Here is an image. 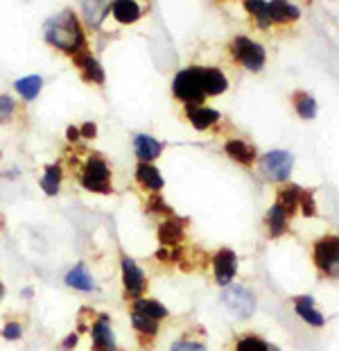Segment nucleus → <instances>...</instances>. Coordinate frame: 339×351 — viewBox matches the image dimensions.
I'll return each instance as SVG.
<instances>
[{
	"mask_svg": "<svg viewBox=\"0 0 339 351\" xmlns=\"http://www.w3.org/2000/svg\"><path fill=\"white\" fill-rule=\"evenodd\" d=\"M66 173L71 175L81 191L90 195H116V175L111 161L102 152L86 145H68L62 156Z\"/></svg>",
	"mask_w": 339,
	"mask_h": 351,
	"instance_id": "f257e3e1",
	"label": "nucleus"
},
{
	"mask_svg": "<svg viewBox=\"0 0 339 351\" xmlns=\"http://www.w3.org/2000/svg\"><path fill=\"white\" fill-rule=\"evenodd\" d=\"M43 39L50 48L62 52L68 59L88 50V36L81 19L73 10H62L50 16L43 25Z\"/></svg>",
	"mask_w": 339,
	"mask_h": 351,
	"instance_id": "f03ea898",
	"label": "nucleus"
},
{
	"mask_svg": "<svg viewBox=\"0 0 339 351\" xmlns=\"http://www.w3.org/2000/svg\"><path fill=\"white\" fill-rule=\"evenodd\" d=\"M77 331L88 335L90 351H120L111 313L84 306L77 315Z\"/></svg>",
	"mask_w": 339,
	"mask_h": 351,
	"instance_id": "7ed1b4c3",
	"label": "nucleus"
},
{
	"mask_svg": "<svg viewBox=\"0 0 339 351\" xmlns=\"http://www.w3.org/2000/svg\"><path fill=\"white\" fill-rule=\"evenodd\" d=\"M118 267H120V288H123L125 304L149 295V276L129 254L125 252L118 254Z\"/></svg>",
	"mask_w": 339,
	"mask_h": 351,
	"instance_id": "20e7f679",
	"label": "nucleus"
},
{
	"mask_svg": "<svg viewBox=\"0 0 339 351\" xmlns=\"http://www.w3.org/2000/svg\"><path fill=\"white\" fill-rule=\"evenodd\" d=\"M172 93L175 98L181 100L188 107V104H201L203 102V88H201V80H199V66H190V69L179 71L172 82Z\"/></svg>",
	"mask_w": 339,
	"mask_h": 351,
	"instance_id": "39448f33",
	"label": "nucleus"
},
{
	"mask_svg": "<svg viewBox=\"0 0 339 351\" xmlns=\"http://www.w3.org/2000/svg\"><path fill=\"white\" fill-rule=\"evenodd\" d=\"M222 306L231 313L233 317L247 319L253 315L255 311V297L249 288L240 286V283H229L222 290Z\"/></svg>",
	"mask_w": 339,
	"mask_h": 351,
	"instance_id": "423d86ee",
	"label": "nucleus"
},
{
	"mask_svg": "<svg viewBox=\"0 0 339 351\" xmlns=\"http://www.w3.org/2000/svg\"><path fill=\"white\" fill-rule=\"evenodd\" d=\"M145 10H147V7H145L142 0H113L104 25H109V23L118 25V27L134 25V23H138V21L142 19Z\"/></svg>",
	"mask_w": 339,
	"mask_h": 351,
	"instance_id": "0eeeda50",
	"label": "nucleus"
},
{
	"mask_svg": "<svg viewBox=\"0 0 339 351\" xmlns=\"http://www.w3.org/2000/svg\"><path fill=\"white\" fill-rule=\"evenodd\" d=\"M231 55L249 71H260L262 64H265V50H262V46L247 39V36H238V39L231 41Z\"/></svg>",
	"mask_w": 339,
	"mask_h": 351,
	"instance_id": "6e6552de",
	"label": "nucleus"
},
{
	"mask_svg": "<svg viewBox=\"0 0 339 351\" xmlns=\"http://www.w3.org/2000/svg\"><path fill=\"white\" fill-rule=\"evenodd\" d=\"M314 263L330 276H339V236H326L314 245Z\"/></svg>",
	"mask_w": 339,
	"mask_h": 351,
	"instance_id": "1a4fd4ad",
	"label": "nucleus"
},
{
	"mask_svg": "<svg viewBox=\"0 0 339 351\" xmlns=\"http://www.w3.org/2000/svg\"><path fill=\"white\" fill-rule=\"evenodd\" d=\"M210 267H213V279L217 286H229L238 274V254L229 247L217 250L210 261Z\"/></svg>",
	"mask_w": 339,
	"mask_h": 351,
	"instance_id": "9d476101",
	"label": "nucleus"
},
{
	"mask_svg": "<svg viewBox=\"0 0 339 351\" xmlns=\"http://www.w3.org/2000/svg\"><path fill=\"white\" fill-rule=\"evenodd\" d=\"M127 313H129L131 331L136 335V340H138L140 349H152L154 342L158 340V335H161V322L149 319V317L140 315V313H136V311H127Z\"/></svg>",
	"mask_w": 339,
	"mask_h": 351,
	"instance_id": "9b49d317",
	"label": "nucleus"
},
{
	"mask_svg": "<svg viewBox=\"0 0 339 351\" xmlns=\"http://www.w3.org/2000/svg\"><path fill=\"white\" fill-rule=\"evenodd\" d=\"M292 163H294V159L290 152L274 150L260 159V173L267 179H271V182H283V179L290 177Z\"/></svg>",
	"mask_w": 339,
	"mask_h": 351,
	"instance_id": "f8f14e48",
	"label": "nucleus"
},
{
	"mask_svg": "<svg viewBox=\"0 0 339 351\" xmlns=\"http://www.w3.org/2000/svg\"><path fill=\"white\" fill-rule=\"evenodd\" d=\"M134 182L136 186L145 193V195H154V193H163L165 189V179L161 175L154 163H142L138 161L134 168Z\"/></svg>",
	"mask_w": 339,
	"mask_h": 351,
	"instance_id": "ddd939ff",
	"label": "nucleus"
},
{
	"mask_svg": "<svg viewBox=\"0 0 339 351\" xmlns=\"http://www.w3.org/2000/svg\"><path fill=\"white\" fill-rule=\"evenodd\" d=\"M73 66L77 69L79 73V77L86 82V84L90 86H104V69H102V64L97 62V57L88 50H84L81 55L77 57H73L71 59Z\"/></svg>",
	"mask_w": 339,
	"mask_h": 351,
	"instance_id": "4468645a",
	"label": "nucleus"
},
{
	"mask_svg": "<svg viewBox=\"0 0 339 351\" xmlns=\"http://www.w3.org/2000/svg\"><path fill=\"white\" fill-rule=\"evenodd\" d=\"M66 177H68V173H66V166L62 163V159L45 163L43 170H41V177H39V189L43 191V195L57 197L64 189Z\"/></svg>",
	"mask_w": 339,
	"mask_h": 351,
	"instance_id": "2eb2a0df",
	"label": "nucleus"
},
{
	"mask_svg": "<svg viewBox=\"0 0 339 351\" xmlns=\"http://www.w3.org/2000/svg\"><path fill=\"white\" fill-rule=\"evenodd\" d=\"M64 283L71 290H77V293H95L97 290L95 276L88 270V265L84 261H79V263H75L73 267H68L64 274Z\"/></svg>",
	"mask_w": 339,
	"mask_h": 351,
	"instance_id": "dca6fc26",
	"label": "nucleus"
},
{
	"mask_svg": "<svg viewBox=\"0 0 339 351\" xmlns=\"http://www.w3.org/2000/svg\"><path fill=\"white\" fill-rule=\"evenodd\" d=\"M156 236H158L161 247H168V250L181 247V245H184V238H186V225L177 218V215H172V218L158 222Z\"/></svg>",
	"mask_w": 339,
	"mask_h": 351,
	"instance_id": "f3484780",
	"label": "nucleus"
},
{
	"mask_svg": "<svg viewBox=\"0 0 339 351\" xmlns=\"http://www.w3.org/2000/svg\"><path fill=\"white\" fill-rule=\"evenodd\" d=\"M163 150L165 145L154 136H149V134H136L134 136V154L142 163H154L163 154Z\"/></svg>",
	"mask_w": 339,
	"mask_h": 351,
	"instance_id": "a211bd4d",
	"label": "nucleus"
},
{
	"mask_svg": "<svg viewBox=\"0 0 339 351\" xmlns=\"http://www.w3.org/2000/svg\"><path fill=\"white\" fill-rule=\"evenodd\" d=\"M186 118L194 130L203 132V130H210V127H215L217 123H220L222 114L215 109H210V107H203V104H188Z\"/></svg>",
	"mask_w": 339,
	"mask_h": 351,
	"instance_id": "6ab92c4d",
	"label": "nucleus"
},
{
	"mask_svg": "<svg viewBox=\"0 0 339 351\" xmlns=\"http://www.w3.org/2000/svg\"><path fill=\"white\" fill-rule=\"evenodd\" d=\"M127 311H136V313H140V315H145L149 319H156V322H165V319L170 317V311H168V306H163L158 300H154V297H140V300H134L127 304Z\"/></svg>",
	"mask_w": 339,
	"mask_h": 351,
	"instance_id": "aec40b11",
	"label": "nucleus"
},
{
	"mask_svg": "<svg viewBox=\"0 0 339 351\" xmlns=\"http://www.w3.org/2000/svg\"><path fill=\"white\" fill-rule=\"evenodd\" d=\"M199 80H201V88L206 98L224 93L226 86H229L224 73L220 69H213V66H199Z\"/></svg>",
	"mask_w": 339,
	"mask_h": 351,
	"instance_id": "412c9836",
	"label": "nucleus"
},
{
	"mask_svg": "<svg viewBox=\"0 0 339 351\" xmlns=\"http://www.w3.org/2000/svg\"><path fill=\"white\" fill-rule=\"evenodd\" d=\"M27 333V322L23 315H16V313H10L3 324H0V338H3L5 342H21L23 338H25Z\"/></svg>",
	"mask_w": 339,
	"mask_h": 351,
	"instance_id": "4be33fe9",
	"label": "nucleus"
},
{
	"mask_svg": "<svg viewBox=\"0 0 339 351\" xmlns=\"http://www.w3.org/2000/svg\"><path fill=\"white\" fill-rule=\"evenodd\" d=\"M224 152L231 156L233 161L240 163V166H251V163L255 161V150L253 145H249L247 141L242 138H231L224 143Z\"/></svg>",
	"mask_w": 339,
	"mask_h": 351,
	"instance_id": "5701e85b",
	"label": "nucleus"
},
{
	"mask_svg": "<svg viewBox=\"0 0 339 351\" xmlns=\"http://www.w3.org/2000/svg\"><path fill=\"white\" fill-rule=\"evenodd\" d=\"M142 211H145L149 218L154 220H168L175 215V208H172L168 202H165L163 193H154V195H145V199H142Z\"/></svg>",
	"mask_w": 339,
	"mask_h": 351,
	"instance_id": "b1692460",
	"label": "nucleus"
},
{
	"mask_svg": "<svg viewBox=\"0 0 339 351\" xmlns=\"http://www.w3.org/2000/svg\"><path fill=\"white\" fill-rule=\"evenodd\" d=\"M113 0H84V19L88 27H102L109 16Z\"/></svg>",
	"mask_w": 339,
	"mask_h": 351,
	"instance_id": "393cba45",
	"label": "nucleus"
},
{
	"mask_svg": "<svg viewBox=\"0 0 339 351\" xmlns=\"http://www.w3.org/2000/svg\"><path fill=\"white\" fill-rule=\"evenodd\" d=\"M43 88V77L41 75H25L14 82V91H16V95L23 100V102H32L39 98Z\"/></svg>",
	"mask_w": 339,
	"mask_h": 351,
	"instance_id": "a878e982",
	"label": "nucleus"
},
{
	"mask_svg": "<svg viewBox=\"0 0 339 351\" xmlns=\"http://www.w3.org/2000/svg\"><path fill=\"white\" fill-rule=\"evenodd\" d=\"M269 5V19L271 23H285V21H297L299 10L288 0H271Z\"/></svg>",
	"mask_w": 339,
	"mask_h": 351,
	"instance_id": "bb28decb",
	"label": "nucleus"
},
{
	"mask_svg": "<svg viewBox=\"0 0 339 351\" xmlns=\"http://www.w3.org/2000/svg\"><path fill=\"white\" fill-rule=\"evenodd\" d=\"M288 218H290V215L285 213L278 204H274V206L269 208V213H267V218H265V225H267V231H269L271 238L285 234V229H288Z\"/></svg>",
	"mask_w": 339,
	"mask_h": 351,
	"instance_id": "cd10ccee",
	"label": "nucleus"
},
{
	"mask_svg": "<svg viewBox=\"0 0 339 351\" xmlns=\"http://www.w3.org/2000/svg\"><path fill=\"white\" fill-rule=\"evenodd\" d=\"M18 114H21L18 100L10 93H0V125L7 127V125L16 123Z\"/></svg>",
	"mask_w": 339,
	"mask_h": 351,
	"instance_id": "c85d7f7f",
	"label": "nucleus"
},
{
	"mask_svg": "<svg viewBox=\"0 0 339 351\" xmlns=\"http://www.w3.org/2000/svg\"><path fill=\"white\" fill-rule=\"evenodd\" d=\"M301 195H303V191H301L299 186H285V189L278 193L276 204L281 206L288 215H292L294 211H297V206H301Z\"/></svg>",
	"mask_w": 339,
	"mask_h": 351,
	"instance_id": "c756f323",
	"label": "nucleus"
},
{
	"mask_svg": "<svg viewBox=\"0 0 339 351\" xmlns=\"http://www.w3.org/2000/svg\"><path fill=\"white\" fill-rule=\"evenodd\" d=\"M297 313L301 315V319H305L307 324L323 326V315L314 308L312 297H299V300H297Z\"/></svg>",
	"mask_w": 339,
	"mask_h": 351,
	"instance_id": "7c9ffc66",
	"label": "nucleus"
},
{
	"mask_svg": "<svg viewBox=\"0 0 339 351\" xmlns=\"http://www.w3.org/2000/svg\"><path fill=\"white\" fill-rule=\"evenodd\" d=\"M244 7L247 12L251 14L255 19V23L260 27H269L271 25V19H269V5L265 0H244Z\"/></svg>",
	"mask_w": 339,
	"mask_h": 351,
	"instance_id": "2f4dec72",
	"label": "nucleus"
},
{
	"mask_svg": "<svg viewBox=\"0 0 339 351\" xmlns=\"http://www.w3.org/2000/svg\"><path fill=\"white\" fill-rule=\"evenodd\" d=\"M168 351H206V342L199 340L197 335H192V333H181L170 345Z\"/></svg>",
	"mask_w": 339,
	"mask_h": 351,
	"instance_id": "473e14b6",
	"label": "nucleus"
},
{
	"mask_svg": "<svg viewBox=\"0 0 339 351\" xmlns=\"http://www.w3.org/2000/svg\"><path fill=\"white\" fill-rule=\"evenodd\" d=\"M233 351H278V349L269 347L265 340L258 338V335L247 333V335H242V338H238L236 349H233Z\"/></svg>",
	"mask_w": 339,
	"mask_h": 351,
	"instance_id": "72a5a7b5",
	"label": "nucleus"
},
{
	"mask_svg": "<svg viewBox=\"0 0 339 351\" xmlns=\"http://www.w3.org/2000/svg\"><path fill=\"white\" fill-rule=\"evenodd\" d=\"M294 104H297V111H299L301 118H314L316 116V102H314V98H310V95L299 93Z\"/></svg>",
	"mask_w": 339,
	"mask_h": 351,
	"instance_id": "f704fd0d",
	"label": "nucleus"
},
{
	"mask_svg": "<svg viewBox=\"0 0 339 351\" xmlns=\"http://www.w3.org/2000/svg\"><path fill=\"white\" fill-rule=\"evenodd\" d=\"M79 338L81 333L77 331V328H73V331H68L62 340H59V351H75L79 345Z\"/></svg>",
	"mask_w": 339,
	"mask_h": 351,
	"instance_id": "c9c22d12",
	"label": "nucleus"
},
{
	"mask_svg": "<svg viewBox=\"0 0 339 351\" xmlns=\"http://www.w3.org/2000/svg\"><path fill=\"white\" fill-rule=\"evenodd\" d=\"M301 211H303L305 215H314L316 208H314V199L310 193L303 191V195H301Z\"/></svg>",
	"mask_w": 339,
	"mask_h": 351,
	"instance_id": "e433bc0d",
	"label": "nucleus"
},
{
	"mask_svg": "<svg viewBox=\"0 0 339 351\" xmlns=\"http://www.w3.org/2000/svg\"><path fill=\"white\" fill-rule=\"evenodd\" d=\"M79 134H81V141H93V138H97V125L95 123L79 125Z\"/></svg>",
	"mask_w": 339,
	"mask_h": 351,
	"instance_id": "4c0bfd02",
	"label": "nucleus"
},
{
	"mask_svg": "<svg viewBox=\"0 0 339 351\" xmlns=\"http://www.w3.org/2000/svg\"><path fill=\"white\" fill-rule=\"evenodd\" d=\"M23 295H25V300H32L34 290H32V288H25V290H23Z\"/></svg>",
	"mask_w": 339,
	"mask_h": 351,
	"instance_id": "58836bf2",
	"label": "nucleus"
},
{
	"mask_svg": "<svg viewBox=\"0 0 339 351\" xmlns=\"http://www.w3.org/2000/svg\"><path fill=\"white\" fill-rule=\"evenodd\" d=\"M5 300V283H3V279H0V302Z\"/></svg>",
	"mask_w": 339,
	"mask_h": 351,
	"instance_id": "ea45409f",
	"label": "nucleus"
},
{
	"mask_svg": "<svg viewBox=\"0 0 339 351\" xmlns=\"http://www.w3.org/2000/svg\"><path fill=\"white\" fill-rule=\"evenodd\" d=\"M3 222H5V218H3V213H0V231H3Z\"/></svg>",
	"mask_w": 339,
	"mask_h": 351,
	"instance_id": "a19ab883",
	"label": "nucleus"
}]
</instances>
